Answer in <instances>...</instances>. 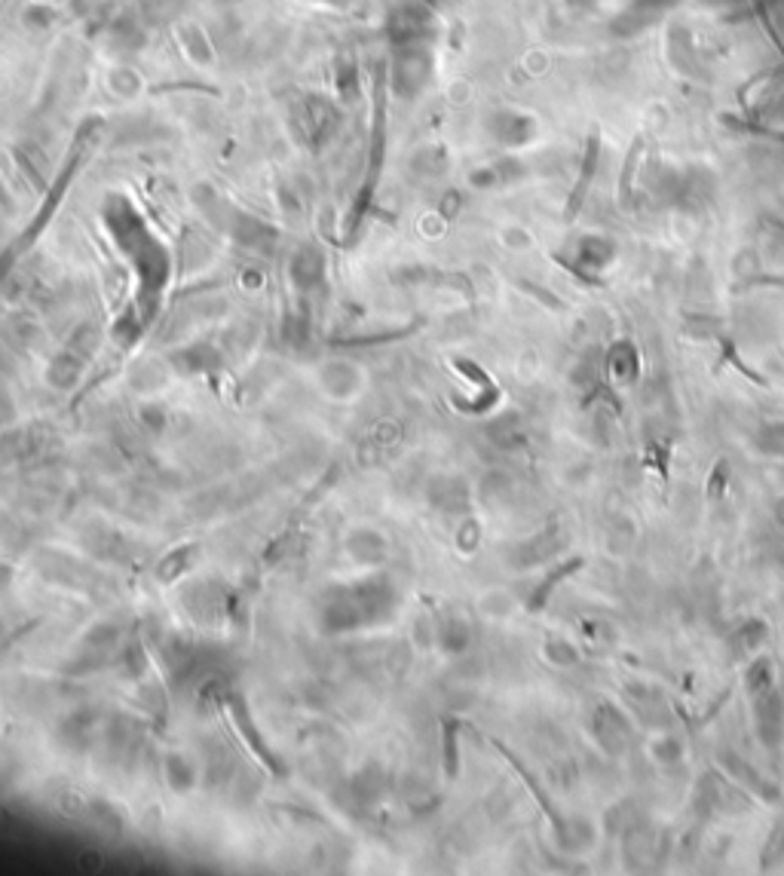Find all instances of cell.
I'll list each match as a JSON object with an SVG mask.
<instances>
[{
  "label": "cell",
  "instance_id": "cell-1",
  "mask_svg": "<svg viewBox=\"0 0 784 876\" xmlns=\"http://www.w3.org/2000/svg\"><path fill=\"white\" fill-rule=\"evenodd\" d=\"M598 151H601V138H598V126H595L592 135H588V144H585V160H582V172H579V181H576V190H573L567 218L576 215V209H579V203L585 197V187L592 184V175H595V166H598Z\"/></svg>",
  "mask_w": 784,
  "mask_h": 876
},
{
  "label": "cell",
  "instance_id": "cell-2",
  "mask_svg": "<svg viewBox=\"0 0 784 876\" xmlns=\"http://www.w3.org/2000/svg\"><path fill=\"white\" fill-rule=\"evenodd\" d=\"M644 151V138H634L631 151H628V160H625V175H622V197H628V187H631V172H634V163H637V154Z\"/></svg>",
  "mask_w": 784,
  "mask_h": 876
}]
</instances>
